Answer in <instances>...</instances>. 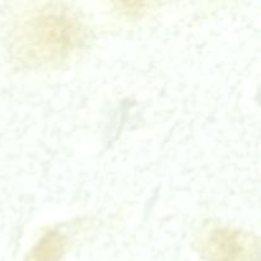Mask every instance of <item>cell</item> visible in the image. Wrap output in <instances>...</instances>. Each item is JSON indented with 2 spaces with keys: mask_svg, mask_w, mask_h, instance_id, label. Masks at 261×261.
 <instances>
[{
  "mask_svg": "<svg viewBox=\"0 0 261 261\" xmlns=\"http://www.w3.org/2000/svg\"><path fill=\"white\" fill-rule=\"evenodd\" d=\"M83 40V28L68 9L48 4L28 15L14 31L12 53L31 68L65 61Z\"/></svg>",
  "mask_w": 261,
  "mask_h": 261,
  "instance_id": "6da1fadb",
  "label": "cell"
},
{
  "mask_svg": "<svg viewBox=\"0 0 261 261\" xmlns=\"http://www.w3.org/2000/svg\"><path fill=\"white\" fill-rule=\"evenodd\" d=\"M200 251L206 261H259V237L242 229L217 227L204 237Z\"/></svg>",
  "mask_w": 261,
  "mask_h": 261,
  "instance_id": "7a4b0ae2",
  "label": "cell"
},
{
  "mask_svg": "<svg viewBox=\"0 0 261 261\" xmlns=\"http://www.w3.org/2000/svg\"><path fill=\"white\" fill-rule=\"evenodd\" d=\"M65 247L66 239L61 232L48 231L31 250L27 261H60Z\"/></svg>",
  "mask_w": 261,
  "mask_h": 261,
  "instance_id": "3957f363",
  "label": "cell"
},
{
  "mask_svg": "<svg viewBox=\"0 0 261 261\" xmlns=\"http://www.w3.org/2000/svg\"><path fill=\"white\" fill-rule=\"evenodd\" d=\"M117 8L129 15H140L145 12L149 4L148 3H117Z\"/></svg>",
  "mask_w": 261,
  "mask_h": 261,
  "instance_id": "277c9868",
  "label": "cell"
}]
</instances>
